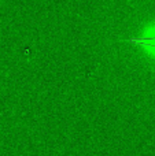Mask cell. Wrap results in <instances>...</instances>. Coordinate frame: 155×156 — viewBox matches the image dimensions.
<instances>
[{
	"mask_svg": "<svg viewBox=\"0 0 155 156\" xmlns=\"http://www.w3.org/2000/svg\"><path fill=\"white\" fill-rule=\"evenodd\" d=\"M126 43L142 47L146 51V54L155 60V21L148 23L140 34L129 37Z\"/></svg>",
	"mask_w": 155,
	"mask_h": 156,
	"instance_id": "1",
	"label": "cell"
}]
</instances>
